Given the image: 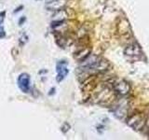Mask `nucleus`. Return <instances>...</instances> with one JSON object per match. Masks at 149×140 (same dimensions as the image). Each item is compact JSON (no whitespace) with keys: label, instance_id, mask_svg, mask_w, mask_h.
<instances>
[{"label":"nucleus","instance_id":"nucleus-1","mask_svg":"<svg viewBox=\"0 0 149 140\" xmlns=\"http://www.w3.org/2000/svg\"><path fill=\"white\" fill-rule=\"evenodd\" d=\"M109 64L106 60L98 56H88L83 61L81 69L85 72H104L108 68Z\"/></svg>","mask_w":149,"mask_h":140},{"label":"nucleus","instance_id":"nucleus-2","mask_svg":"<svg viewBox=\"0 0 149 140\" xmlns=\"http://www.w3.org/2000/svg\"><path fill=\"white\" fill-rule=\"evenodd\" d=\"M146 119L141 113H135L128 119V125L135 131L142 130L146 125Z\"/></svg>","mask_w":149,"mask_h":140},{"label":"nucleus","instance_id":"nucleus-3","mask_svg":"<svg viewBox=\"0 0 149 140\" xmlns=\"http://www.w3.org/2000/svg\"><path fill=\"white\" fill-rule=\"evenodd\" d=\"M112 88L113 91L120 96H125L130 92V85L124 79H115L112 82Z\"/></svg>","mask_w":149,"mask_h":140},{"label":"nucleus","instance_id":"nucleus-4","mask_svg":"<svg viewBox=\"0 0 149 140\" xmlns=\"http://www.w3.org/2000/svg\"><path fill=\"white\" fill-rule=\"evenodd\" d=\"M18 87L24 93H28L31 91V79L30 76L26 73L21 74L18 78Z\"/></svg>","mask_w":149,"mask_h":140},{"label":"nucleus","instance_id":"nucleus-5","mask_svg":"<svg viewBox=\"0 0 149 140\" xmlns=\"http://www.w3.org/2000/svg\"><path fill=\"white\" fill-rule=\"evenodd\" d=\"M56 71H57V77L56 80L58 82L63 81L69 73V69L67 67V63L65 61H60L56 65Z\"/></svg>","mask_w":149,"mask_h":140},{"label":"nucleus","instance_id":"nucleus-6","mask_svg":"<svg viewBox=\"0 0 149 140\" xmlns=\"http://www.w3.org/2000/svg\"><path fill=\"white\" fill-rule=\"evenodd\" d=\"M66 5V0H48L46 8L49 10H61Z\"/></svg>","mask_w":149,"mask_h":140},{"label":"nucleus","instance_id":"nucleus-7","mask_svg":"<svg viewBox=\"0 0 149 140\" xmlns=\"http://www.w3.org/2000/svg\"><path fill=\"white\" fill-rule=\"evenodd\" d=\"M127 111H128V105L127 103L124 102L123 104L121 103V105L118 106L114 110V115L118 119H124V117L127 115Z\"/></svg>","mask_w":149,"mask_h":140},{"label":"nucleus","instance_id":"nucleus-8","mask_svg":"<svg viewBox=\"0 0 149 140\" xmlns=\"http://www.w3.org/2000/svg\"><path fill=\"white\" fill-rule=\"evenodd\" d=\"M126 55H129V56H132V55H139L141 53V50H140L139 47L136 44H133L132 46H130L129 48H127L125 51Z\"/></svg>","mask_w":149,"mask_h":140},{"label":"nucleus","instance_id":"nucleus-9","mask_svg":"<svg viewBox=\"0 0 149 140\" xmlns=\"http://www.w3.org/2000/svg\"><path fill=\"white\" fill-rule=\"evenodd\" d=\"M4 16H5V12H1V13H0V37H3L5 36L4 25H3Z\"/></svg>","mask_w":149,"mask_h":140},{"label":"nucleus","instance_id":"nucleus-10","mask_svg":"<svg viewBox=\"0 0 149 140\" xmlns=\"http://www.w3.org/2000/svg\"><path fill=\"white\" fill-rule=\"evenodd\" d=\"M146 127L148 128V130H149V114H148V116H147V118H146Z\"/></svg>","mask_w":149,"mask_h":140}]
</instances>
